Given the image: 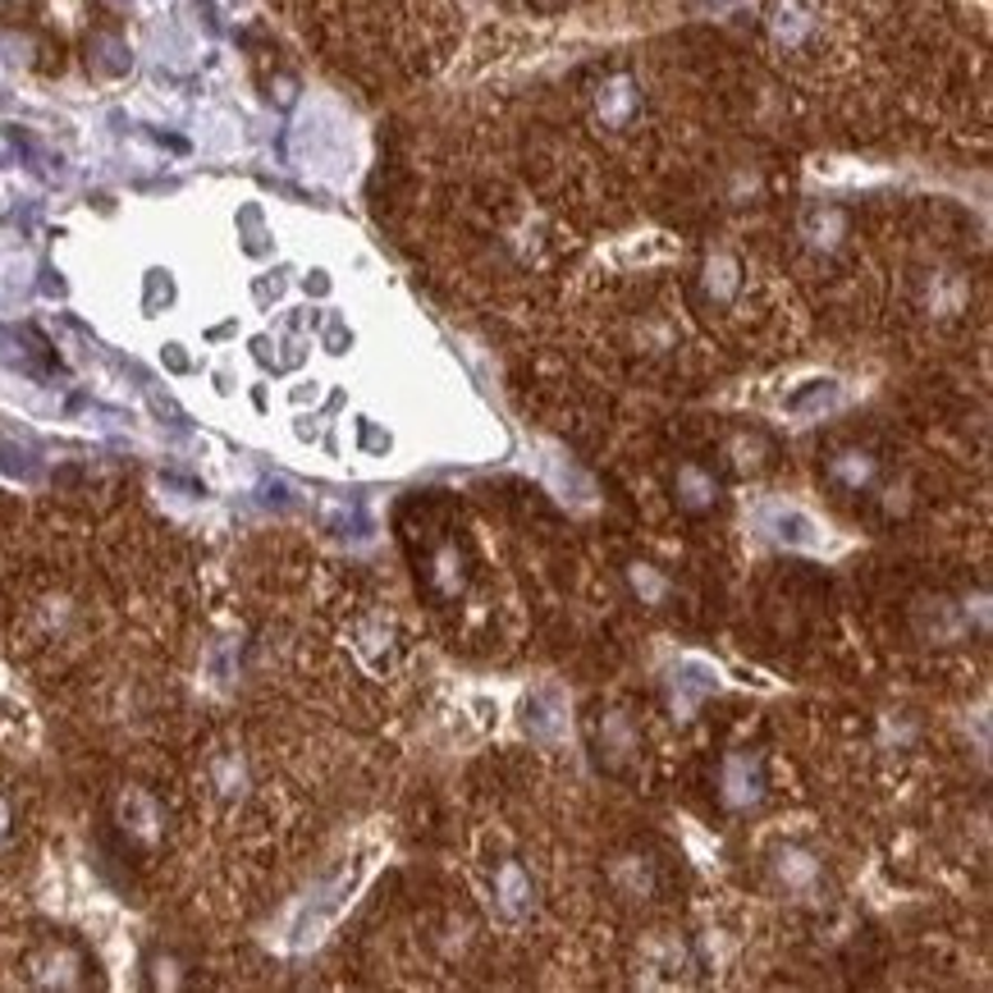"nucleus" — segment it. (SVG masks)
Returning <instances> with one entry per match:
<instances>
[]
</instances>
